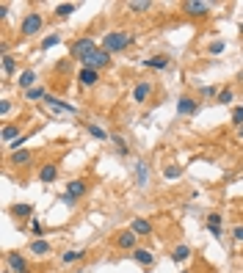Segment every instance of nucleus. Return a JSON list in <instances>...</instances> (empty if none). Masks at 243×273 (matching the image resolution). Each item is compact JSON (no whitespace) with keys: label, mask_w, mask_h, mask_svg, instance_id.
Wrapping results in <instances>:
<instances>
[{"label":"nucleus","mask_w":243,"mask_h":273,"mask_svg":"<svg viewBox=\"0 0 243 273\" xmlns=\"http://www.w3.org/2000/svg\"><path fill=\"white\" fill-rule=\"evenodd\" d=\"M133 44V34L127 31H111V34L103 36V50L105 52H122Z\"/></svg>","instance_id":"1"},{"label":"nucleus","mask_w":243,"mask_h":273,"mask_svg":"<svg viewBox=\"0 0 243 273\" xmlns=\"http://www.w3.org/2000/svg\"><path fill=\"white\" fill-rule=\"evenodd\" d=\"M94 50H100V47H97V42L91 39V36H80V39H75V42L69 44V55L72 58H78L80 64H83Z\"/></svg>","instance_id":"2"},{"label":"nucleus","mask_w":243,"mask_h":273,"mask_svg":"<svg viewBox=\"0 0 243 273\" xmlns=\"http://www.w3.org/2000/svg\"><path fill=\"white\" fill-rule=\"evenodd\" d=\"M42 28H44V17L42 14H39V11H28L25 19L19 22V34L25 36V39H31V36L42 34Z\"/></svg>","instance_id":"3"},{"label":"nucleus","mask_w":243,"mask_h":273,"mask_svg":"<svg viewBox=\"0 0 243 273\" xmlns=\"http://www.w3.org/2000/svg\"><path fill=\"white\" fill-rule=\"evenodd\" d=\"M182 14L193 19H205L210 14V3H202V0H185L182 3Z\"/></svg>","instance_id":"4"},{"label":"nucleus","mask_w":243,"mask_h":273,"mask_svg":"<svg viewBox=\"0 0 243 273\" xmlns=\"http://www.w3.org/2000/svg\"><path fill=\"white\" fill-rule=\"evenodd\" d=\"M113 246L122 248V251H136L139 248V235L133 229H122L116 238H113Z\"/></svg>","instance_id":"5"},{"label":"nucleus","mask_w":243,"mask_h":273,"mask_svg":"<svg viewBox=\"0 0 243 273\" xmlns=\"http://www.w3.org/2000/svg\"><path fill=\"white\" fill-rule=\"evenodd\" d=\"M83 67L97 69V72H100V69H105V67H111V52H105L103 47H100V50H94L86 61H83Z\"/></svg>","instance_id":"6"},{"label":"nucleus","mask_w":243,"mask_h":273,"mask_svg":"<svg viewBox=\"0 0 243 273\" xmlns=\"http://www.w3.org/2000/svg\"><path fill=\"white\" fill-rule=\"evenodd\" d=\"M152 80H141V83H136V88H133V102L136 105H144L152 97Z\"/></svg>","instance_id":"7"},{"label":"nucleus","mask_w":243,"mask_h":273,"mask_svg":"<svg viewBox=\"0 0 243 273\" xmlns=\"http://www.w3.org/2000/svg\"><path fill=\"white\" fill-rule=\"evenodd\" d=\"M177 113H180V116H196V113H199V102H196L193 97L182 94L180 100H177Z\"/></svg>","instance_id":"8"},{"label":"nucleus","mask_w":243,"mask_h":273,"mask_svg":"<svg viewBox=\"0 0 243 273\" xmlns=\"http://www.w3.org/2000/svg\"><path fill=\"white\" fill-rule=\"evenodd\" d=\"M6 265H9V271L14 273H28L31 268H28V259L19 251H11V254H6Z\"/></svg>","instance_id":"9"},{"label":"nucleus","mask_w":243,"mask_h":273,"mask_svg":"<svg viewBox=\"0 0 243 273\" xmlns=\"http://www.w3.org/2000/svg\"><path fill=\"white\" fill-rule=\"evenodd\" d=\"M78 83L83 85V88H91V85L100 83V72H97V69H88V67H80L78 69Z\"/></svg>","instance_id":"10"},{"label":"nucleus","mask_w":243,"mask_h":273,"mask_svg":"<svg viewBox=\"0 0 243 273\" xmlns=\"http://www.w3.org/2000/svg\"><path fill=\"white\" fill-rule=\"evenodd\" d=\"M86 190H88V182H86V179H72L69 185L64 188V193H67L69 199H75V202H78V199L86 196Z\"/></svg>","instance_id":"11"},{"label":"nucleus","mask_w":243,"mask_h":273,"mask_svg":"<svg viewBox=\"0 0 243 273\" xmlns=\"http://www.w3.org/2000/svg\"><path fill=\"white\" fill-rule=\"evenodd\" d=\"M44 102L50 105V108H52V111H55V113H75V111H78L75 105L64 102V100H58V97H52V94H47V100H44Z\"/></svg>","instance_id":"12"},{"label":"nucleus","mask_w":243,"mask_h":273,"mask_svg":"<svg viewBox=\"0 0 243 273\" xmlns=\"http://www.w3.org/2000/svg\"><path fill=\"white\" fill-rule=\"evenodd\" d=\"M130 229L139 235V238H149L152 235V221H147V218H133V223H130Z\"/></svg>","instance_id":"13"},{"label":"nucleus","mask_w":243,"mask_h":273,"mask_svg":"<svg viewBox=\"0 0 243 273\" xmlns=\"http://www.w3.org/2000/svg\"><path fill=\"white\" fill-rule=\"evenodd\" d=\"M31 163H34V152H28V149H19L11 154V166H17V169H25Z\"/></svg>","instance_id":"14"},{"label":"nucleus","mask_w":243,"mask_h":273,"mask_svg":"<svg viewBox=\"0 0 243 273\" xmlns=\"http://www.w3.org/2000/svg\"><path fill=\"white\" fill-rule=\"evenodd\" d=\"M133 259L139 265H144V268H152V265H155V254H152L149 248H136V251H133Z\"/></svg>","instance_id":"15"},{"label":"nucleus","mask_w":243,"mask_h":273,"mask_svg":"<svg viewBox=\"0 0 243 273\" xmlns=\"http://www.w3.org/2000/svg\"><path fill=\"white\" fill-rule=\"evenodd\" d=\"M39 179L42 182H55L58 179V166L55 163H44L42 169H39Z\"/></svg>","instance_id":"16"},{"label":"nucleus","mask_w":243,"mask_h":273,"mask_svg":"<svg viewBox=\"0 0 243 273\" xmlns=\"http://www.w3.org/2000/svg\"><path fill=\"white\" fill-rule=\"evenodd\" d=\"M34 83H36V72H34V69H25V72L17 77V85L22 88V91H31V88H34Z\"/></svg>","instance_id":"17"},{"label":"nucleus","mask_w":243,"mask_h":273,"mask_svg":"<svg viewBox=\"0 0 243 273\" xmlns=\"http://www.w3.org/2000/svg\"><path fill=\"white\" fill-rule=\"evenodd\" d=\"M147 177H149V163L139 160L136 163V182H139V188H147Z\"/></svg>","instance_id":"18"},{"label":"nucleus","mask_w":243,"mask_h":273,"mask_svg":"<svg viewBox=\"0 0 243 273\" xmlns=\"http://www.w3.org/2000/svg\"><path fill=\"white\" fill-rule=\"evenodd\" d=\"M172 262H185V259H188V256H191V248L185 246V243H177V246L172 248Z\"/></svg>","instance_id":"19"},{"label":"nucleus","mask_w":243,"mask_h":273,"mask_svg":"<svg viewBox=\"0 0 243 273\" xmlns=\"http://www.w3.org/2000/svg\"><path fill=\"white\" fill-rule=\"evenodd\" d=\"M11 215H14L17 221H25V218L34 215V205H14L11 207Z\"/></svg>","instance_id":"20"},{"label":"nucleus","mask_w":243,"mask_h":273,"mask_svg":"<svg viewBox=\"0 0 243 273\" xmlns=\"http://www.w3.org/2000/svg\"><path fill=\"white\" fill-rule=\"evenodd\" d=\"M152 9V3L149 0H130L127 3V11H133V14H144V11Z\"/></svg>","instance_id":"21"},{"label":"nucleus","mask_w":243,"mask_h":273,"mask_svg":"<svg viewBox=\"0 0 243 273\" xmlns=\"http://www.w3.org/2000/svg\"><path fill=\"white\" fill-rule=\"evenodd\" d=\"M31 254H36V256H44V254H50V243H47V240H34V243H31Z\"/></svg>","instance_id":"22"},{"label":"nucleus","mask_w":243,"mask_h":273,"mask_svg":"<svg viewBox=\"0 0 243 273\" xmlns=\"http://www.w3.org/2000/svg\"><path fill=\"white\" fill-rule=\"evenodd\" d=\"M17 138H19V124H6V127H3V141H6V144L17 141Z\"/></svg>","instance_id":"23"},{"label":"nucleus","mask_w":243,"mask_h":273,"mask_svg":"<svg viewBox=\"0 0 243 273\" xmlns=\"http://www.w3.org/2000/svg\"><path fill=\"white\" fill-rule=\"evenodd\" d=\"M144 67H149V69H166V67H169V55H157V58H147V61H144Z\"/></svg>","instance_id":"24"},{"label":"nucleus","mask_w":243,"mask_h":273,"mask_svg":"<svg viewBox=\"0 0 243 273\" xmlns=\"http://www.w3.org/2000/svg\"><path fill=\"white\" fill-rule=\"evenodd\" d=\"M83 256H86V251L72 248V251H67V254H61V262H64V265H72V262H78V259H83Z\"/></svg>","instance_id":"25"},{"label":"nucleus","mask_w":243,"mask_h":273,"mask_svg":"<svg viewBox=\"0 0 243 273\" xmlns=\"http://www.w3.org/2000/svg\"><path fill=\"white\" fill-rule=\"evenodd\" d=\"M25 100H47V88H44V85H34V88H31V91H25Z\"/></svg>","instance_id":"26"},{"label":"nucleus","mask_w":243,"mask_h":273,"mask_svg":"<svg viewBox=\"0 0 243 273\" xmlns=\"http://www.w3.org/2000/svg\"><path fill=\"white\" fill-rule=\"evenodd\" d=\"M86 133H88L91 138H97V141H108V138H111L103 127H97V124H86Z\"/></svg>","instance_id":"27"},{"label":"nucleus","mask_w":243,"mask_h":273,"mask_svg":"<svg viewBox=\"0 0 243 273\" xmlns=\"http://www.w3.org/2000/svg\"><path fill=\"white\" fill-rule=\"evenodd\" d=\"M75 9H78L75 3H58V6H55V17H61V19H64V17H69V14H72Z\"/></svg>","instance_id":"28"},{"label":"nucleus","mask_w":243,"mask_h":273,"mask_svg":"<svg viewBox=\"0 0 243 273\" xmlns=\"http://www.w3.org/2000/svg\"><path fill=\"white\" fill-rule=\"evenodd\" d=\"M163 177L166 179H180L182 177V166H174V163H172V166H166V169H163Z\"/></svg>","instance_id":"29"},{"label":"nucleus","mask_w":243,"mask_h":273,"mask_svg":"<svg viewBox=\"0 0 243 273\" xmlns=\"http://www.w3.org/2000/svg\"><path fill=\"white\" fill-rule=\"evenodd\" d=\"M14 69H17L14 55H3V72H6V75H14Z\"/></svg>","instance_id":"30"},{"label":"nucleus","mask_w":243,"mask_h":273,"mask_svg":"<svg viewBox=\"0 0 243 273\" xmlns=\"http://www.w3.org/2000/svg\"><path fill=\"white\" fill-rule=\"evenodd\" d=\"M232 100H235L232 88H221V91H218V102L221 105H232Z\"/></svg>","instance_id":"31"},{"label":"nucleus","mask_w":243,"mask_h":273,"mask_svg":"<svg viewBox=\"0 0 243 273\" xmlns=\"http://www.w3.org/2000/svg\"><path fill=\"white\" fill-rule=\"evenodd\" d=\"M111 141L116 144V152H119V154H127V144H124V138H122V136H116V133H113Z\"/></svg>","instance_id":"32"},{"label":"nucleus","mask_w":243,"mask_h":273,"mask_svg":"<svg viewBox=\"0 0 243 273\" xmlns=\"http://www.w3.org/2000/svg\"><path fill=\"white\" fill-rule=\"evenodd\" d=\"M31 235H34L36 240H42V235H44V226H42L39 221H36V218L31 221Z\"/></svg>","instance_id":"33"},{"label":"nucleus","mask_w":243,"mask_h":273,"mask_svg":"<svg viewBox=\"0 0 243 273\" xmlns=\"http://www.w3.org/2000/svg\"><path fill=\"white\" fill-rule=\"evenodd\" d=\"M199 94L205 97V100H210V97H218V88H216V85H202Z\"/></svg>","instance_id":"34"},{"label":"nucleus","mask_w":243,"mask_h":273,"mask_svg":"<svg viewBox=\"0 0 243 273\" xmlns=\"http://www.w3.org/2000/svg\"><path fill=\"white\" fill-rule=\"evenodd\" d=\"M58 42H61V36H55V34H52V36H47V39L42 42V50H50V47H55Z\"/></svg>","instance_id":"35"},{"label":"nucleus","mask_w":243,"mask_h":273,"mask_svg":"<svg viewBox=\"0 0 243 273\" xmlns=\"http://www.w3.org/2000/svg\"><path fill=\"white\" fill-rule=\"evenodd\" d=\"M232 121L241 127L243 124V105H238V108H232Z\"/></svg>","instance_id":"36"},{"label":"nucleus","mask_w":243,"mask_h":273,"mask_svg":"<svg viewBox=\"0 0 243 273\" xmlns=\"http://www.w3.org/2000/svg\"><path fill=\"white\" fill-rule=\"evenodd\" d=\"M208 52H210V55H221V52H224V42H213L208 47Z\"/></svg>","instance_id":"37"},{"label":"nucleus","mask_w":243,"mask_h":273,"mask_svg":"<svg viewBox=\"0 0 243 273\" xmlns=\"http://www.w3.org/2000/svg\"><path fill=\"white\" fill-rule=\"evenodd\" d=\"M208 226H221V213H208Z\"/></svg>","instance_id":"38"},{"label":"nucleus","mask_w":243,"mask_h":273,"mask_svg":"<svg viewBox=\"0 0 243 273\" xmlns=\"http://www.w3.org/2000/svg\"><path fill=\"white\" fill-rule=\"evenodd\" d=\"M232 238L238 240V243H243V223H238V226L232 229Z\"/></svg>","instance_id":"39"},{"label":"nucleus","mask_w":243,"mask_h":273,"mask_svg":"<svg viewBox=\"0 0 243 273\" xmlns=\"http://www.w3.org/2000/svg\"><path fill=\"white\" fill-rule=\"evenodd\" d=\"M9 111H11V102L9 100H3V102H0V116H6Z\"/></svg>","instance_id":"40"},{"label":"nucleus","mask_w":243,"mask_h":273,"mask_svg":"<svg viewBox=\"0 0 243 273\" xmlns=\"http://www.w3.org/2000/svg\"><path fill=\"white\" fill-rule=\"evenodd\" d=\"M208 232L213 235V238H221V235H224V232H221V226H208Z\"/></svg>","instance_id":"41"},{"label":"nucleus","mask_w":243,"mask_h":273,"mask_svg":"<svg viewBox=\"0 0 243 273\" xmlns=\"http://www.w3.org/2000/svg\"><path fill=\"white\" fill-rule=\"evenodd\" d=\"M9 17V6H6V3H0V19H6Z\"/></svg>","instance_id":"42"},{"label":"nucleus","mask_w":243,"mask_h":273,"mask_svg":"<svg viewBox=\"0 0 243 273\" xmlns=\"http://www.w3.org/2000/svg\"><path fill=\"white\" fill-rule=\"evenodd\" d=\"M61 202H64V205H78V202H75V199H69V196H67V193H61Z\"/></svg>","instance_id":"43"},{"label":"nucleus","mask_w":243,"mask_h":273,"mask_svg":"<svg viewBox=\"0 0 243 273\" xmlns=\"http://www.w3.org/2000/svg\"><path fill=\"white\" fill-rule=\"evenodd\" d=\"M238 136H241V138H243V124H241V127H238Z\"/></svg>","instance_id":"44"},{"label":"nucleus","mask_w":243,"mask_h":273,"mask_svg":"<svg viewBox=\"0 0 243 273\" xmlns=\"http://www.w3.org/2000/svg\"><path fill=\"white\" fill-rule=\"evenodd\" d=\"M3 273H14V271H3Z\"/></svg>","instance_id":"45"},{"label":"nucleus","mask_w":243,"mask_h":273,"mask_svg":"<svg viewBox=\"0 0 243 273\" xmlns=\"http://www.w3.org/2000/svg\"><path fill=\"white\" fill-rule=\"evenodd\" d=\"M180 273H191V271H180Z\"/></svg>","instance_id":"46"},{"label":"nucleus","mask_w":243,"mask_h":273,"mask_svg":"<svg viewBox=\"0 0 243 273\" xmlns=\"http://www.w3.org/2000/svg\"><path fill=\"white\" fill-rule=\"evenodd\" d=\"M241 36H243V25H241Z\"/></svg>","instance_id":"47"}]
</instances>
